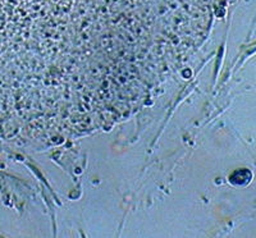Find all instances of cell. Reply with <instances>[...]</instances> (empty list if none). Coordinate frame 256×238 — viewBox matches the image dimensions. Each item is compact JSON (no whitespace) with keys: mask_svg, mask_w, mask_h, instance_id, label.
<instances>
[{"mask_svg":"<svg viewBox=\"0 0 256 238\" xmlns=\"http://www.w3.org/2000/svg\"><path fill=\"white\" fill-rule=\"evenodd\" d=\"M251 180V173L248 170H241L237 172L236 174H233L230 180H232L234 184H246L248 183V180Z\"/></svg>","mask_w":256,"mask_h":238,"instance_id":"6da1fadb","label":"cell"}]
</instances>
